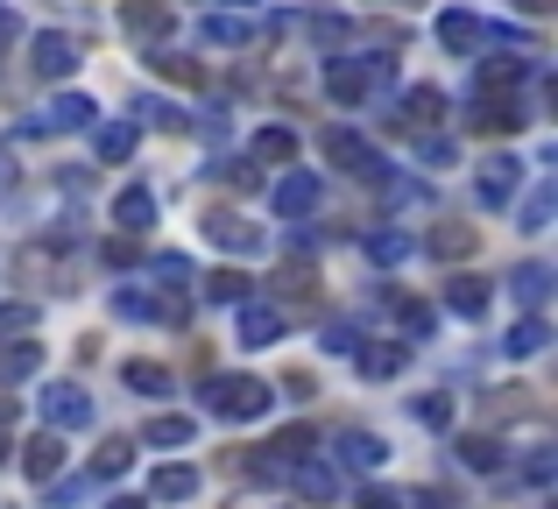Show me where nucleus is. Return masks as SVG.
Returning a JSON list of instances; mask_svg holds the SVG:
<instances>
[{
	"instance_id": "nucleus-1",
	"label": "nucleus",
	"mask_w": 558,
	"mask_h": 509,
	"mask_svg": "<svg viewBox=\"0 0 558 509\" xmlns=\"http://www.w3.org/2000/svg\"><path fill=\"white\" fill-rule=\"evenodd\" d=\"M276 389L262 383V375H213L205 383V411L227 417V425H247V417H269Z\"/></svg>"
},
{
	"instance_id": "nucleus-2",
	"label": "nucleus",
	"mask_w": 558,
	"mask_h": 509,
	"mask_svg": "<svg viewBox=\"0 0 558 509\" xmlns=\"http://www.w3.org/2000/svg\"><path fill=\"white\" fill-rule=\"evenodd\" d=\"M389 78H396V57H332L326 64V93L340 99V107H361V99L381 93Z\"/></svg>"
},
{
	"instance_id": "nucleus-3",
	"label": "nucleus",
	"mask_w": 558,
	"mask_h": 509,
	"mask_svg": "<svg viewBox=\"0 0 558 509\" xmlns=\"http://www.w3.org/2000/svg\"><path fill=\"white\" fill-rule=\"evenodd\" d=\"M326 163H340L347 178H361V184H389V163H381L354 128H326Z\"/></svg>"
},
{
	"instance_id": "nucleus-4",
	"label": "nucleus",
	"mask_w": 558,
	"mask_h": 509,
	"mask_svg": "<svg viewBox=\"0 0 558 509\" xmlns=\"http://www.w3.org/2000/svg\"><path fill=\"white\" fill-rule=\"evenodd\" d=\"M269 198H276V220H312L318 198H326V178H318V170H283V178L269 184Z\"/></svg>"
},
{
	"instance_id": "nucleus-5",
	"label": "nucleus",
	"mask_w": 558,
	"mask_h": 509,
	"mask_svg": "<svg viewBox=\"0 0 558 509\" xmlns=\"http://www.w3.org/2000/svg\"><path fill=\"white\" fill-rule=\"evenodd\" d=\"M93 425V397H85L78 383H50V397H43V432H85Z\"/></svg>"
},
{
	"instance_id": "nucleus-6",
	"label": "nucleus",
	"mask_w": 558,
	"mask_h": 509,
	"mask_svg": "<svg viewBox=\"0 0 558 509\" xmlns=\"http://www.w3.org/2000/svg\"><path fill=\"white\" fill-rule=\"evenodd\" d=\"M523 170H531V163H523V156H488V163H481V178H474V198H481V206H509V198H517V184H523Z\"/></svg>"
},
{
	"instance_id": "nucleus-7",
	"label": "nucleus",
	"mask_w": 558,
	"mask_h": 509,
	"mask_svg": "<svg viewBox=\"0 0 558 509\" xmlns=\"http://www.w3.org/2000/svg\"><path fill=\"white\" fill-rule=\"evenodd\" d=\"M283 326H290V318L276 312V304H262V298L233 304V340H241V347H276V340H283Z\"/></svg>"
},
{
	"instance_id": "nucleus-8",
	"label": "nucleus",
	"mask_w": 558,
	"mask_h": 509,
	"mask_svg": "<svg viewBox=\"0 0 558 509\" xmlns=\"http://www.w3.org/2000/svg\"><path fill=\"white\" fill-rule=\"evenodd\" d=\"M523 121H537V113L523 107L517 93H502V99H488V93H481V99H474V113H466V128H481V135H517Z\"/></svg>"
},
{
	"instance_id": "nucleus-9",
	"label": "nucleus",
	"mask_w": 558,
	"mask_h": 509,
	"mask_svg": "<svg viewBox=\"0 0 558 509\" xmlns=\"http://www.w3.org/2000/svg\"><path fill=\"white\" fill-rule=\"evenodd\" d=\"M205 241H213V249H227V255H262V249H269V241H262V227L241 220V213H205Z\"/></svg>"
},
{
	"instance_id": "nucleus-10",
	"label": "nucleus",
	"mask_w": 558,
	"mask_h": 509,
	"mask_svg": "<svg viewBox=\"0 0 558 509\" xmlns=\"http://www.w3.org/2000/svg\"><path fill=\"white\" fill-rule=\"evenodd\" d=\"M78 64H85V57H78V36H64V28H43V36H36V78L64 85Z\"/></svg>"
},
{
	"instance_id": "nucleus-11",
	"label": "nucleus",
	"mask_w": 558,
	"mask_h": 509,
	"mask_svg": "<svg viewBox=\"0 0 558 509\" xmlns=\"http://www.w3.org/2000/svg\"><path fill=\"white\" fill-rule=\"evenodd\" d=\"M438 43H446V57H474L481 43H488V22H481L474 8H446L438 14Z\"/></svg>"
},
{
	"instance_id": "nucleus-12",
	"label": "nucleus",
	"mask_w": 558,
	"mask_h": 509,
	"mask_svg": "<svg viewBox=\"0 0 558 509\" xmlns=\"http://www.w3.org/2000/svg\"><path fill=\"white\" fill-rule=\"evenodd\" d=\"M93 99H85V93H57L50 99V113H43V121H28V128H36V135H78V128H93Z\"/></svg>"
},
{
	"instance_id": "nucleus-13",
	"label": "nucleus",
	"mask_w": 558,
	"mask_h": 509,
	"mask_svg": "<svg viewBox=\"0 0 558 509\" xmlns=\"http://www.w3.org/2000/svg\"><path fill=\"white\" fill-rule=\"evenodd\" d=\"M22 474H28L36 488H50L57 474H64V439H57V432H36V439L22 446Z\"/></svg>"
},
{
	"instance_id": "nucleus-14",
	"label": "nucleus",
	"mask_w": 558,
	"mask_h": 509,
	"mask_svg": "<svg viewBox=\"0 0 558 509\" xmlns=\"http://www.w3.org/2000/svg\"><path fill=\"white\" fill-rule=\"evenodd\" d=\"M332 453H340V468H354V474H375L381 460H389V446L375 439V432H361V425H347L340 439H332Z\"/></svg>"
},
{
	"instance_id": "nucleus-15",
	"label": "nucleus",
	"mask_w": 558,
	"mask_h": 509,
	"mask_svg": "<svg viewBox=\"0 0 558 509\" xmlns=\"http://www.w3.org/2000/svg\"><path fill=\"white\" fill-rule=\"evenodd\" d=\"M113 227H121L128 241H135V234H149V227H156V192H149V184H128V192L113 198Z\"/></svg>"
},
{
	"instance_id": "nucleus-16",
	"label": "nucleus",
	"mask_w": 558,
	"mask_h": 509,
	"mask_svg": "<svg viewBox=\"0 0 558 509\" xmlns=\"http://www.w3.org/2000/svg\"><path fill=\"white\" fill-rule=\"evenodd\" d=\"M354 361H361V375H368V383H396V375L410 368V347H396V340H368V347H354Z\"/></svg>"
},
{
	"instance_id": "nucleus-17",
	"label": "nucleus",
	"mask_w": 558,
	"mask_h": 509,
	"mask_svg": "<svg viewBox=\"0 0 558 509\" xmlns=\"http://www.w3.org/2000/svg\"><path fill=\"white\" fill-rule=\"evenodd\" d=\"M36 368H43V340H28V332H22V340H0V389L28 383Z\"/></svg>"
},
{
	"instance_id": "nucleus-18",
	"label": "nucleus",
	"mask_w": 558,
	"mask_h": 509,
	"mask_svg": "<svg viewBox=\"0 0 558 509\" xmlns=\"http://www.w3.org/2000/svg\"><path fill=\"white\" fill-rule=\"evenodd\" d=\"M198 43H205V50H247V43H255V28H247L241 14H205V22H198Z\"/></svg>"
},
{
	"instance_id": "nucleus-19",
	"label": "nucleus",
	"mask_w": 558,
	"mask_h": 509,
	"mask_svg": "<svg viewBox=\"0 0 558 509\" xmlns=\"http://www.w3.org/2000/svg\"><path fill=\"white\" fill-rule=\"evenodd\" d=\"M290 482H298L304 502H332V496H340V468H326V460H298Z\"/></svg>"
},
{
	"instance_id": "nucleus-20",
	"label": "nucleus",
	"mask_w": 558,
	"mask_h": 509,
	"mask_svg": "<svg viewBox=\"0 0 558 509\" xmlns=\"http://www.w3.org/2000/svg\"><path fill=\"white\" fill-rule=\"evenodd\" d=\"M438 113H446V93H438V85H410L403 107H396V128H432Z\"/></svg>"
},
{
	"instance_id": "nucleus-21",
	"label": "nucleus",
	"mask_w": 558,
	"mask_h": 509,
	"mask_svg": "<svg viewBox=\"0 0 558 509\" xmlns=\"http://www.w3.org/2000/svg\"><path fill=\"white\" fill-rule=\"evenodd\" d=\"M509 290H517L523 312H537V304L551 298V269H545V262H517V269H509Z\"/></svg>"
},
{
	"instance_id": "nucleus-22",
	"label": "nucleus",
	"mask_w": 558,
	"mask_h": 509,
	"mask_svg": "<svg viewBox=\"0 0 558 509\" xmlns=\"http://www.w3.org/2000/svg\"><path fill=\"white\" fill-rule=\"evenodd\" d=\"M121 22L135 28V36H149V43L170 36V8H163V0H121Z\"/></svg>"
},
{
	"instance_id": "nucleus-23",
	"label": "nucleus",
	"mask_w": 558,
	"mask_h": 509,
	"mask_svg": "<svg viewBox=\"0 0 558 509\" xmlns=\"http://www.w3.org/2000/svg\"><path fill=\"white\" fill-rule=\"evenodd\" d=\"M198 496V468H156L149 474V502H191Z\"/></svg>"
},
{
	"instance_id": "nucleus-24",
	"label": "nucleus",
	"mask_w": 558,
	"mask_h": 509,
	"mask_svg": "<svg viewBox=\"0 0 558 509\" xmlns=\"http://www.w3.org/2000/svg\"><path fill=\"white\" fill-rule=\"evenodd\" d=\"M93 156H99V163H128V156H135V121L93 128Z\"/></svg>"
},
{
	"instance_id": "nucleus-25",
	"label": "nucleus",
	"mask_w": 558,
	"mask_h": 509,
	"mask_svg": "<svg viewBox=\"0 0 558 509\" xmlns=\"http://www.w3.org/2000/svg\"><path fill=\"white\" fill-rule=\"evenodd\" d=\"M290 156H298V135H290V128L283 121H269V128H262V135H255V149H247V163H290Z\"/></svg>"
},
{
	"instance_id": "nucleus-26",
	"label": "nucleus",
	"mask_w": 558,
	"mask_h": 509,
	"mask_svg": "<svg viewBox=\"0 0 558 509\" xmlns=\"http://www.w3.org/2000/svg\"><path fill=\"white\" fill-rule=\"evenodd\" d=\"M446 312L481 318L488 312V283H481V276H446Z\"/></svg>"
},
{
	"instance_id": "nucleus-27",
	"label": "nucleus",
	"mask_w": 558,
	"mask_h": 509,
	"mask_svg": "<svg viewBox=\"0 0 558 509\" xmlns=\"http://www.w3.org/2000/svg\"><path fill=\"white\" fill-rule=\"evenodd\" d=\"M545 347H551V326H545V318H517V326H509V340H502V354H517V361H531V354H545Z\"/></svg>"
},
{
	"instance_id": "nucleus-28",
	"label": "nucleus",
	"mask_w": 558,
	"mask_h": 509,
	"mask_svg": "<svg viewBox=\"0 0 558 509\" xmlns=\"http://www.w3.org/2000/svg\"><path fill=\"white\" fill-rule=\"evenodd\" d=\"M424 249H432L438 262H460V255L481 249V234H474V227H460V220H446V227H432V241H424Z\"/></svg>"
},
{
	"instance_id": "nucleus-29",
	"label": "nucleus",
	"mask_w": 558,
	"mask_h": 509,
	"mask_svg": "<svg viewBox=\"0 0 558 509\" xmlns=\"http://www.w3.org/2000/svg\"><path fill=\"white\" fill-rule=\"evenodd\" d=\"M531 78V64H523V57H488V64H481V93H517V85Z\"/></svg>"
},
{
	"instance_id": "nucleus-30",
	"label": "nucleus",
	"mask_w": 558,
	"mask_h": 509,
	"mask_svg": "<svg viewBox=\"0 0 558 509\" xmlns=\"http://www.w3.org/2000/svg\"><path fill=\"white\" fill-rule=\"evenodd\" d=\"M191 432H198V425H191L184 411H156L149 425H142V439H149V446H191Z\"/></svg>"
},
{
	"instance_id": "nucleus-31",
	"label": "nucleus",
	"mask_w": 558,
	"mask_h": 509,
	"mask_svg": "<svg viewBox=\"0 0 558 509\" xmlns=\"http://www.w3.org/2000/svg\"><path fill=\"white\" fill-rule=\"evenodd\" d=\"M121 383H128V389H142V397H170V368H163V361H128Z\"/></svg>"
},
{
	"instance_id": "nucleus-32",
	"label": "nucleus",
	"mask_w": 558,
	"mask_h": 509,
	"mask_svg": "<svg viewBox=\"0 0 558 509\" xmlns=\"http://www.w3.org/2000/svg\"><path fill=\"white\" fill-rule=\"evenodd\" d=\"M149 71H163V78H178V85H205V71L191 64V57L163 50V43H149Z\"/></svg>"
},
{
	"instance_id": "nucleus-33",
	"label": "nucleus",
	"mask_w": 558,
	"mask_h": 509,
	"mask_svg": "<svg viewBox=\"0 0 558 509\" xmlns=\"http://www.w3.org/2000/svg\"><path fill=\"white\" fill-rule=\"evenodd\" d=\"M213 178L227 184V192H255V184H262V170L247 163V156H213Z\"/></svg>"
},
{
	"instance_id": "nucleus-34",
	"label": "nucleus",
	"mask_w": 558,
	"mask_h": 509,
	"mask_svg": "<svg viewBox=\"0 0 558 509\" xmlns=\"http://www.w3.org/2000/svg\"><path fill=\"white\" fill-rule=\"evenodd\" d=\"M312 446H318V432H312V425H290V432H276L269 453L283 460V468H298V460H312Z\"/></svg>"
},
{
	"instance_id": "nucleus-35",
	"label": "nucleus",
	"mask_w": 558,
	"mask_h": 509,
	"mask_svg": "<svg viewBox=\"0 0 558 509\" xmlns=\"http://www.w3.org/2000/svg\"><path fill=\"white\" fill-rule=\"evenodd\" d=\"M361 249H368V262H375V269H396V262L410 255V234H396V227H381V234H368V241H361Z\"/></svg>"
},
{
	"instance_id": "nucleus-36",
	"label": "nucleus",
	"mask_w": 558,
	"mask_h": 509,
	"mask_svg": "<svg viewBox=\"0 0 558 509\" xmlns=\"http://www.w3.org/2000/svg\"><path fill=\"white\" fill-rule=\"evenodd\" d=\"M460 460H466L474 474H495V468H502V446H495L488 432H466V439H460Z\"/></svg>"
},
{
	"instance_id": "nucleus-37",
	"label": "nucleus",
	"mask_w": 558,
	"mask_h": 509,
	"mask_svg": "<svg viewBox=\"0 0 558 509\" xmlns=\"http://www.w3.org/2000/svg\"><path fill=\"white\" fill-rule=\"evenodd\" d=\"M205 298H213V304H247L255 290H247L241 269H213V276H205Z\"/></svg>"
},
{
	"instance_id": "nucleus-38",
	"label": "nucleus",
	"mask_w": 558,
	"mask_h": 509,
	"mask_svg": "<svg viewBox=\"0 0 558 509\" xmlns=\"http://www.w3.org/2000/svg\"><path fill=\"white\" fill-rule=\"evenodd\" d=\"M128 468H135V439H107L93 453V474H99V482H113V474H128Z\"/></svg>"
},
{
	"instance_id": "nucleus-39",
	"label": "nucleus",
	"mask_w": 558,
	"mask_h": 509,
	"mask_svg": "<svg viewBox=\"0 0 558 509\" xmlns=\"http://www.w3.org/2000/svg\"><path fill=\"white\" fill-rule=\"evenodd\" d=\"M304 28H312V36H318V50H340V43L347 36H354V22H347V14H304Z\"/></svg>"
},
{
	"instance_id": "nucleus-40",
	"label": "nucleus",
	"mask_w": 558,
	"mask_h": 509,
	"mask_svg": "<svg viewBox=\"0 0 558 509\" xmlns=\"http://www.w3.org/2000/svg\"><path fill=\"white\" fill-rule=\"evenodd\" d=\"M135 113H142V121H149V128H163V135H184V113L178 107H170V99H135Z\"/></svg>"
},
{
	"instance_id": "nucleus-41",
	"label": "nucleus",
	"mask_w": 558,
	"mask_h": 509,
	"mask_svg": "<svg viewBox=\"0 0 558 509\" xmlns=\"http://www.w3.org/2000/svg\"><path fill=\"white\" fill-rule=\"evenodd\" d=\"M551 206H558L551 184H537V192L523 198V234H545V227H551Z\"/></svg>"
},
{
	"instance_id": "nucleus-42",
	"label": "nucleus",
	"mask_w": 558,
	"mask_h": 509,
	"mask_svg": "<svg viewBox=\"0 0 558 509\" xmlns=\"http://www.w3.org/2000/svg\"><path fill=\"white\" fill-rule=\"evenodd\" d=\"M410 411H417V425H432V432H446V425H452V397H446V389H432V397H417Z\"/></svg>"
},
{
	"instance_id": "nucleus-43",
	"label": "nucleus",
	"mask_w": 558,
	"mask_h": 509,
	"mask_svg": "<svg viewBox=\"0 0 558 509\" xmlns=\"http://www.w3.org/2000/svg\"><path fill=\"white\" fill-rule=\"evenodd\" d=\"M417 163L424 170H452V135H417Z\"/></svg>"
},
{
	"instance_id": "nucleus-44",
	"label": "nucleus",
	"mask_w": 558,
	"mask_h": 509,
	"mask_svg": "<svg viewBox=\"0 0 558 509\" xmlns=\"http://www.w3.org/2000/svg\"><path fill=\"white\" fill-rule=\"evenodd\" d=\"M432 304H403V340H432Z\"/></svg>"
},
{
	"instance_id": "nucleus-45",
	"label": "nucleus",
	"mask_w": 558,
	"mask_h": 509,
	"mask_svg": "<svg viewBox=\"0 0 558 509\" xmlns=\"http://www.w3.org/2000/svg\"><path fill=\"white\" fill-rule=\"evenodd\" d=\"M28 326H36V304H0V332H14V340H22Z\"/></svg>"
},
{
	"instance_id": "nucleus-46",
	"label": "nucleus",
	"mask_w": 558,
	"mask_h": 509,
	"mask_svg": "<svg viewBox=\"0 0 558 509\" xmlns=\"http://www.w3.org/2000/svg\"><path fill=\"white\" fill-rule=\"evenodd\" d=\"M318 347H326V354H354L361 332H354V326H326V340H318Z\"/></svg>"
},
{
	"instance_id": "nucleus-47",
	"label": "nucleus",
	"mask_w": 558,
	"mask_h": 509,
	"mask_svg": "<svg viewBox=\"0 0 558 509\" xmlns=\"http://www.w3.org/2000/svg\"><path fill=\"white\" fill-rule=\"evenodd\" d=\"M354 509H403V496H396V488H368Z\"/></svg>"
},
{
	"instance_id": "nucleus-48",
	"label": "nucleus",
	"mask_w": 558,
	"mask_h": 509,
	"mask_svg": "<svg viewBox=\"0 0 558 509\" xmlns=\"http://www.w3.org/2000/svg\"><path fill=\"white\" fill-rule=\"evenodd\" d=\"M156 276H170V283H184V276H191V262H184V255H156Z\"/></svg>"
},
{
	"instance_id": "nucleus-49",
	"label": "nucleus",
	"mask_w": 558,
	"mask_h": 509,
	"mask_svg": "<svg viewBox=\"0 0 558 509\" xmlns=\"http://www.w3.org/2000/svg\"><path fill=\"white\" fill-rule=\"evenodd\" d=\"M14 36H22V22H14V8H0V50H8Z\"/></svg>"
},
{
	"instance_id": "nucleus-50",
	"label": "nucleus",
	"mask_w": 558,
	"mask_h": 509,
	"mask_svg": "<svg viewBox=\"0 0 558 509\" xmlns=\"http://www.w3.org/2000/svg\"><path fill=\"white\" fill-rule=\"evenodd\" d=\"M417 509H460V502H452V496H438V488H424V496H417Z\"/></svg>"
},
{
	"instance_id": "nucleus-51",
	"label": "nucleus",
	"mask_w": 558,
	"mask_h": 509,
	"mask_svg": "<svg viewBox=\"0 0 558 509\" xmlns=\"http://www.w3.org/2000/svg\"><path fill=\"white\" fill-rule=\"evenodd\" d=\"M517 8H523V14H551V0H517Z\"/></svg>"
},
{
	"instance_id": "nucleus-52",
	"label": "nucleus",
	"mask_w": 558,
	"mask_h": 509,
	"mask_svg": "<svg viewBox=\"0 0 558 509\" xmlns=\"http://www.w3.org/2000/svg\"><path fill=\"white\" fill-rule=\"evenodd\" d=\"M14 425V397H0V432H8Z\"/></svg>"
},
{
	"instance_id": "nucleus-53",
	"label": "nucleus",
	"mask_w": 558,
	"mask_h": 509,
	"mask_svg": "<svg viewBox=\"0 0 558 509\" xmlns=\"http://www.w3.org/2000/svg\"><path fill=\"white\" fill-rule=\"evenodd\" d=\"M107 509H142V502H135V496H113V502H107Z\"/></svg>"
},
{
	"instance_id": "nucleus-54",
	"label": "nucleus",
	"mask_w": 558,
	"mask_h": 509,
	"mask_svg": "<svg viewBox=\"0 0 558 509\" xmlns=\"http://www.w3.org/2000/svg\"><path fill=\"white\" fill-rule=\"evenodd\" d=\"M233 509H276V502H255V496H247V502H233Z\"/></svg>"
},
{
	"instance_id": "nucleus-55",
	"label": "nucleus",
	"mask_w": 558,
	"mask_h": 509,
	"mask_svg": "<svg viewBox=\"0 0 558 509\" xmlns=\"http://www.w3.org/2000/svg\"><path fill=\"white\" fill-rule=\"evenodd\" d=\"M0 460H8V439H0Z\"/></svg>"
},
{
	"instance_id": "nucleus-56",
	"label": "nucleus",
	"mask_w": 558,
	"mask_h": 509,
	"mask_svg": "<svg viewBox=\"0 0 558 509\" xmlns=\"http://www.w3.org/2000/svg\"><path fill=\"white\" fill-rule=\"evenodd\" d=\"M227 8H247V0H227Z\"/></svg>"
}]
</instances>
